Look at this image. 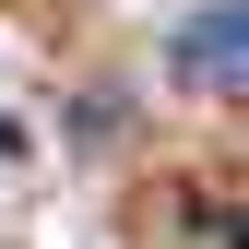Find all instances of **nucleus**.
<instances>
[{
  "instance_id": "obj_2",
  "label": "nucleus",
  "mask_w": 249,
  "mask_h": 249,
  "mask_svg": "<svg viewBox=\"0 0 249 249\" xmlns=\"http://www.w3.org/2000/svg\"><path fill=\"white\" fill-rule=\"evenodd\" d=\"M12 154H24V131H12V119H0V166H12Z\"/></svg>"
},
{
  "instance_id": "obj_1",
  "label": "nucleus",
  "mask_w": 249,
  "mask_h": 249,
  "mask_svg": "<svg viewBox=\"0 0 249 249\" xmlns=\"http://www.w3.org/2000/svg\"><path fill=\"white\" fill-rule=\"evenodd\" d=\"M178 71H190V83H213V95H237V0L190 12V36H178Z\"/></svg>"
}]
</instances>
